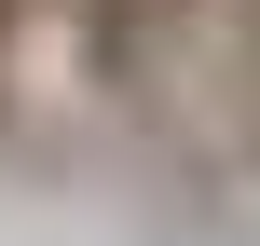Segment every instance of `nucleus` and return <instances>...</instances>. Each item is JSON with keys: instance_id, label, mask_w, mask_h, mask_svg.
I'll return each mask as SVG.
<instances>
[{"instance_id": "f257e3e1", "label": "nucleus", "mask_w": 260, "mask_h": 246, "mask_svg": "<svg viewBox=\"0 0 260 246\" xmlns=\"http://www.w3.org/2000/svg\"><path fill=\"white\" fill-rule=\"evenodd\" d=\"M14 14H27V0H0V27H14Z\"/></svg>"}]
</instances>
